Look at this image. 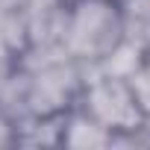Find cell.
Segmentation results:
<instances>
[{
    "mask_svg": "<svg viewBox=\"0 0 150 150\" xmlns=\"http://www.w3.org/2000/svg\"><path fill=\"white\" fill-rule=\"evenodd\" d=\"M59 144H68V147H112L118 141H115V135L106 127H100L97 121H91L83 109L71 106L62 115Z\"/></svg>",
    "mask_w": 150,
    "mask_h": 150,
    "instance_id": "3",
    "label": "cell"
},
{
    "mask_svg": "<svg viewBox=\"0 0 150 150\" xmlns=\"http://www.w3.org/2000/svg\"><path fill=\"white\" fill-rule=\"evenodd\" d=\"M74 106L83 109L100 127H106L115 135V141H124L144 121L127 74H115L106 68H91L83 74V86Z\"/></svg>",
    "mask_w": 150,
    "mask_h": 150,
    "instance_id": "2",
    "label": "cell"
},
{
    "mask_svg": "<svg viewBox=\"0 0 150 150\" xmlns=\"http://www.w3.org/2000/svg\"><path fill=\"white\" fill-rule=\"evenodd\" d=\"M124 44L138 56L150 53V0H118Z\"/></svg>",
    "mask_w": 150,
    "mask_h": 150,
    "instance_id": "4",
    "label": "cell"
},
{
    "mask_svg": "<svg viewBox=\"0 0 150 150\" xmlns=\"http://www.w3.org/2000/svg\"><path fill=\"white\" fill-rule=\"evenodd\" d=\"M124 44L118 0H71L65 9L59 47L83 71L100 68Z\"/></svg>",
    "mask_w": 150,
    "mask_h": 150,
    "instance_id": "1",
    "label": "cell"
},
{
    "mask_svg": "<svg viewBox=\"0 0 150 150\" xmlns=\"http://www.w3.org/2000/svg\"><path fill=\"white\" fill-rule=\"evenodd\" d=\"M127 80H129V88L135 94V103H138L141 115L150 118V53H144L132 65V71L127 74Z\"/></svg>",
    "mask_w": 150,
    "mask_h": 150,
    "instance_id": "5",
    "label": "cell"
},
{
    "mask_svg": "<svg viewBox=\"0 0 150 150\" xmlns=\"http://www.w3.org/2000/svg\"><path fill=\"white\" fill-rule=\"evenodd\" d=\"M18 144V121L0 106V147H12Z\"/></svg>",
    "mask_w": 150,
    "mask_h": 150,
    "instance_id": "6",
    "label": "cell"
}]
</instances>
